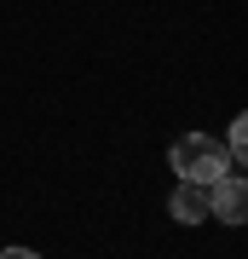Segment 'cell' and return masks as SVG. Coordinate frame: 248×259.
Here are the masks:
<instances>
[{
	"label": "cell",
	"mask_w": 248,
	"mask_h": 259,
	"mask_svg": "<svg viewBox=\"0 0 248 259\" xmlns=\"http://www.w3.org/2000/svg\"><path fill=\"white\" fill-rule=\"evenodd\" d=\"M167 167H173L185 185H220V179H231V156H225V144L214 139V133L179 139L173 150H167Z\"/></svg>",
	"instance_id": "cell-1"
},
{
	"label": "cell",
	"mask_w": 248,
	"mask_h": 259,
	"mask_svg": "<svg viewBox=\"0 0 248 259\" xmlns=\"http://www.w3.org/2000/svg\"><path fill=\"white\" fill-rule=\"evenodd\" d=\"M167 207H173L179 225H202L208 213H214V185H185V179H179V190H173Z\"/></svg>",
	"instance_id": "cell-2"
},
{
	"label": "cell",
	"mask_w": 248,
	"mask_h": 259,
	"mask_svg": "<svg viewBox=\"0 0 248 259\" xmlns=\"http://www.w3.org/2000/svg\"><path fill=\"white\" fill-rule=\"evenodd\" d=\"M214 213H220L225 225H242V213H248L242 179H220V185H214Z\"/></svg>",
	"instance_id": "cell-3"
},
{
	"label": "cell",
	"mask_w": 248,
	"mask_h": 259,
	"mask_svg": "<svg viewBox=\"0 0 248 259\" xmlns=\"http://www.w3.org/2000/svg\"><path fill=\"white\" fill-rule=\"evenodd\" d=\"M225 156H231V161H242V156H248V121H242V115L231 121V144H225Z\"/></svg>",
	"instance_id": "cell-4"
},
{
	"label": "cell",
	"mask_w": 248,
	"mask_h": 259,
	"mask_svg": "<svg viewBox=\"0 0 248 259\" xmlns=\"http://www.w3.org/2000/svg\"><path fill=\"white\" fill-rule=\"evenodd\" d=\"M0 259H41V253H29V248H6Z\"/></svg>",
	"instance_id": "cell-5"
}]
</instances>
